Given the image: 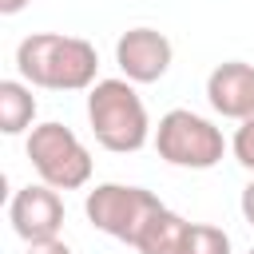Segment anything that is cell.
Here are the masks:
<instances>
[{
    "label": "cell",
    "instance_id": "obj_1",
    "mask_svg": "<svg viewBox=\"0 0 254 254\" xmlns=\"http://www.w3.org/2000/svg\"><path fill=\"white\" fill-rule=\"evenodd\" d=\"M16 67L32 87L52 91H87L99 71V56L79 36L60 32H32L16 48Z\"/></svg>",
    "mask_w": 254,
    "mask_h": 254
},
{
    "label": "cell",
    "instance_id": "obj_2",
    "mask_svg": "<svg viewBox=\"0 0 254 254\" xmlns=\"http://www.w3.org/2000/svg\"><path fill=\"white\" fill-rule=\"evenodd\" d=\"M87 123L95 143L115 155H131L151 139V119L131 79H95L87 87Z\"/></svg>",
    "mask_w": 254,
    "mask_h": 254
},
{
    "label": "cell",
    "instance_id": "obj_3",
    "mask_svg": "<svg viewBox=\"0 0 254 254\" xmlns=\"http://www.w3.org/2000/svg\"><path fill=\"white\" fill-rule=\"evenodd\" d=\"M155 151H159V159L171 163V167L210 171L214 163H222L226 139H222V131H218L210 119H202V115H194V111H187V107H175V111H167V115L159 119V127H155Z\"/></svg>",
    "mask_w": 254,
    "mask_h": 254
},
{
    "label": "cell",
    "instance_id": "obj_4",
    "mask_svg": "<svg viewBox=\"0 0 254 254\" xmlns=\"http://www.w3.org/2000/svg\"><path fill=\"white\" fill-rule=\"evenodd\" d=\"M40 183L56 187V190H79L87 187L91 179V155L87 147L79 143V135L64 123H40L28 131V143H24Z\"/></svg>",
    "mask_w": 254,
    "mask_h": 254
},
{
    "label": "cell",
    "instance_id": "obj_5",
    "mask_svg": "<svg viewBox=\"0 0 254 254\" xmlns=\"http://www.w3.org/2000/svg\"><path fill=\"white\" fill-rule=\"evenodd\" d=\"M83 210H87V222L127 246L139 242L143 226L163 210L159 194L147 190V187H127V183H99L95 190H87L83 198Z\"/></svg>",
    "mask_w": 254,
    "mask_h": 254
},
{
    "label": "cell",
    "instance_id": "obj_6",
    "mask_svg": "<svg viewBox=\"0 0 254 254\" xmlns=\"http://www.w3.org/2000/svg\"><path fill=\"white\" fill-rule=\"evenodd\" d=\"M8 222L24 242H48L60 238L64 230V198L56 187L40 183V187H20L8 202Z\"/></svg>",
    "mask_w": 254,
    "mask_h": 254
},
{
    "label": "cell",
    "instance_id": "obj_7",
    "mask_svg": "<svg viewBox=\"0 0 254 254\" xmlns=\"http://www.w3.org/2000/svg\"><path fill=\"white\" fill-rule=\"evenodd\" d=\"M171 60H175V48L155 28H127L119 36V44H115V64L123 67V75L131 83H155V79H163L167 67H171Z\"/></svg>",
    "mask_w": 254,
    "mask_h": 254
},
{
    "label": "cell",
    "instance_id": "obj_8",
    "mask_svg": "<svg viewBox=\"0 0 254 254\" xmlns=\"http://www.w3.org/2000/svg\"><path fill=\"white\" fill-rule=\"evenodd\" d=\"M206 99L222 119H250L254 115V64L226 60L206 75Z\"/></svg>",
    "mask_w": 254,
    "mask_h": 254
},
{
    "label": "cell",
    "instance_id": "obj_9",
    "mask_svg": "<svg viewBox=\"0 0 254 254\" xmlns=\"http://www.w3.org/2000/svg\"><path fill=\"white\" fill-rule=\"evenodd\" d=\"M187 234H190V222H187L183 214H175V210L163 206V210L143 226L135 250H139V254H183V250H187Z\"/></svg>",
    "mask_w": 254,
    "mask_h": 254
},
{
    "label": "cell",
    "instance_id": "obj_10",
    "mask_svg": "<svg viewBox=\"0 0 254 254\" xmlns=\"http://www.w3.org/2000/svg\"><path fill=\"white\" fill-rule=\"evenodd\" d=\"M36 119V95L28 83L20 79H0V131L4 135H20L28 131Z\"/></svg>",
    "mask_w": 254,
    "mask_h": 254
},
{
    "label": "cell",
    "instance_id": "obj_11",
    "mask_svg": "<svg viewBox=\"0 0 254 254\" xmlns=\"http://www.w3.org/2000/svg\"><path fill=\"white\" fill-rule=\"evenodd\" d=\"M183 254H230V234L222 226H210V222H190Z\"/></svg>",
    "mask_w": 254,
    "mask_h": 254
},
{
    "label": "cell",
    "instance_id": "obj_12",
    "mask_svg": "<svg viewBox=\"0 0 254 254\" xmlns=\"http://www.w3.org/2000/svg\"><path fill=\"white\" fill-rule=\"evenodd\" d=\"M230 151H234V159H238L246 171H254V119H242V127H238L234 139H230Z\"/></svg>",
    "mask_w": 254,
    "mask_h": 254
},
{
    "label": "cell",
    "instance_id": "obj_13",
    "mask_svg": "<svg viewBox=\"0 0 254 254\" xmlns=\"http://www.w3.org/2000/svg\"><path fill=\"white\" fill-rule=\"evenodd\" d=\"M28 254H71V246L64 238H48V242H28Z\"/></svg>",
    "mask_w": 254,
    "mask_h": 254
},
{
    "label": "cell",
    "instance_id": "obj_14",
    "mask_svg": "<svg viewBox=\"0 0 254 254\" xmlns=\"http://www.w3.org/2000/svg\"><path fill=\"white\" fill-rule=\"evenodd\" d=\"M242 218H246V222L254 226V183H250V187L242 190Z\"/></svg>",
    "mask_w": 254,
    "mask_h": 254
},
{
    "label": "cell",
    "instance_id": "obj_15",
    "mask_svg": "<svg viewBox=\"0 0 254 254\" xmlns=\"http://www.w3.org/2000/svg\"><path fill=\"white\" fill-rule=\"evenodd\" d=\"M28 4H32V0H0V12H4V16H16V12H24Z\"/></svg>",
    "mask_w": 254,
    "mask_h": 254
},
{
    "label": "cell",
    "instance_id": "obj_16",
    "mask_svg": "<svg viewBox=\"0 0 254 254\" xmlns=\"http://www.w3.org/2000/svg\"><path fill=\"white\" fill-rule=\"evenodd\" d=\"M246 254H254V250H246Z\"/></svg>",
    "mask_w": 254,
    "mask_h": 254
},
{
    "label": "cell",
    "instance_id": "obj_17",
    "mask_svg": "<svg viewBox=\"0 0 254 254\" xmlns=\"http://www.w3.org/2000/svg\"><path fill=\"white\" fill-rule=\"evenodd\" d=\"M250 119H254V115H250Z\"/></svg>",
    "mask_w": 254,
    "mask_h": 254
}]
</instances>
